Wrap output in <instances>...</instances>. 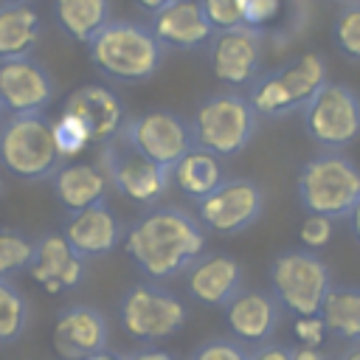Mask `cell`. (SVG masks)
Masks as SVG:
<instances>
[{
  "label": "cell",
  "instance_id": "6da1fadb",
  "mask_svg": "<svg viewBox=\"0 0 360 360\" xmlns=\"http://www.w3.org/2000/svg\"><path fill=\"white\" fill-rule=\"evenodd\" d=\"M121 248L146 281L166 284L172 278H183L205 253V228L197 214L158 202L143 208L127 225Z\"/></svg>",
  "mask_w": 360,
  "mask_h": 360
},
{
  "label": "cell",
  "instance_id": "7a4b0ae2",
  "mask_svg": "<svg viewBox=\"0 0 360 360\" xmlns=\"http://www.w3.org/2000/svg\"><path fill=\"white\" fill-rule=\"evenodd\" d=\"M87 56L93 68L115 84H138L152 79L166 56V48L149 22L110 20L90 42Z\"/></svg>",
  "mask_w": 360,
  "mask_h": 360
},
{
  "label": "cell",
  "instance_id": "3957f363",
  "mask_svg": "<svg viewBox=\"0 0 360 360\" xmlns=\"http://www.w3.org/2000/svg\"><path fill=\"white\" fill-rule=\"evenodd\" d=\"M127 115L124 98L112 87L82 84L65 98L62 115L53 121L59 149L70 160L87 146H104L118 138Z\"/></svg>",
  "mask_w": 360,
  "mask_h": 360
},
{
  "label": "cell",
  "instance_id": "277c9868",
  "mask_svg": "<svg viewBox=\"0 0 360 360\" xmlns=\"http://www.w3.org/2000/svg\"><path fill=\"white\" fill-rule=\"evenodd\" d=\"M53 121L45 112L3 115L0 121V166L28 183L51 180L65 163Z\"/></svg>",
  "mask_w": 360,
  "mask_h": 360
},
{
  "label": "cell",
  "instance_id": "5b68a950",
  "mask_svg": "<svg viewBox=\"0 0 360 360\" xmlns=\"http://www.w3.org/2000/svg\"><path fill=\"white\" fill-rule=\"evenodd\" d=\"M295 191L307 214L346 219L360 200V166L346 152H318L298 169Z\"/></svg>",
  "mask_w": 360,
  "mask_h": 360
},
{
  "label": "cell",
  "instance_id": "8992f818",
  "mask_svg": "<svg viewBox=\"0 0 360 360\" xmlns=\"http://www.w3.org/2000/svg\"><path fill=\"white\" fill-rule=\"evenodd\" d=\"M194 146L214 152L217 158H236L248 149L259 129V115L253 112L242 90H217L205 96L188 115Z\"/></svg>",
  "mask_w": 360,
  "mask_h": 360
},
{
  "label": "cell",
  "instance_id": "52a82bcc",
  "mask_svg": "<svg viewBox=\"0 0 360 360\" xmlns=\"http://www.w3.org/2000/svg\"><path fill=\"white\" fill-rule=\"evenodd\" d=\"M270 292L281 304L284 312L301 315H318L326 292L332 290V270L318 256V250L307 248H287L273 256L267 270Z\"/></svg>",
  "mask_w": 360,
  "mask_h": 360
},
{
  "label": "cell",
  "instance_id": "ba28073f",
  "mask_svg": "<svg viewBox=\"0 0 360 360\" xmlns=\"http://www.w3.org/2000/svg\"><path fill=\"white\" fill-rule=\"evenodd\" d=\"M121 329L138 343H160L183 332L188 312L180 295H174L166 284L138 281L124 290L118 301Z\"/></svg>",
  "mask_w": 360,
  "mask_h": 360
},
{
  "label": "cell",
  "instance_id": "9c48e42d",
  "mask_svg": "<svg viewBox=\"0 0 360 360\" xmlns=\"http://www.w3.org/2000/svg\"><path fill=\"white\" fill-rule=\"evenodd\" d=\"M298 115L321 152H343L360 138V96L343 82H326Z\"/></svg>",
  "mask_w": 360,
  "mask_h": 360
},
{
  "label": "cell",
  "instance_id": "30bf717a",
  "mask_svg": "<svg viewBox=\"0 0 360 360\" xmlns=\"http://www.w3.org/2000/svg\"><path fill=\"white\" fill-rule=\"evenodd\" d=\"M118 141L169 172L194 146L188 118L174 110H143L127 115Z\"/></svg>",
  "mask_w": 360,
  "mask_h": 360
},
{
  "label": "cell",
  "instance_id": "8fae6325",
  "mask_svg": "<svg viewBox=\"0 0 360 360\" xmlns=\"http://www.w3.org/2000/svg\"><path fill=\"white\" fill-rule=\"evenodd\" d=\"M98 163L110 180V188L141 208L158 205L172 186L169 169L146 160L143 155H138L118 138L98 146Z\"/></svg>",
  "mask_w": 360,
  "mask_h": 360
},
{
  "label": "cell",
  "instance_id": "7c38bea8",
  "mask_svg": "<svg viewBox=\"0 0 360 360\" xmlns=\"http://www.w3.org/2000/svg\"><path fill=\"white\" fill-rule=\"evenodd\" d=\"M264 214V188L253 177H225L211 194L197 200V219L205 233L236 236Z\"/></svg>",
  "mask_w": 360,
  "mask_h": 360
},
{
  "label": "cell",
  "instance_id": "4fadbf2b",
  "mask_svg": "<svg viewBox=\"0 0 360 360\" xmlns=\"http://www.w3.org/2000/svg\"><path fill=\"white\" fill-rule=\"evenodd\" d=\"M211 73L217 82L228 90H248L256 76L264 70V34L256 28H231V31H217L205 48Z\"/></svg>",
  "mask_w": 360,
  "mask_h": 360
},
{
  "label": "cell",
  "instance_id": "5bb4252c",
  "mask_svg": "<svg viewBox=\"0 0 360 360\" xmlns=\"http://www.w3.org/2000/svg\"><path fill=\"white\" fill-rule=\"evenodd\" d=\"M56 98V82L37 56L0 62V101L6 115L45 112Z\"/></svg>",
  "mask_w": 360,
  "mask_h": 360
},
{
  "label": "cell",
  "instance_id": "9a60e30c",
  "mask_svg": "<svg viewBox=\"0 0 360 360\" xmlns=\"http://www.w3.org/2000/svg\"><path fill=\"white\" fill-rule=\"evenodd\" d=\"M188 298L225 309L245 290V267L231 253H202L183 276Z\"/></svg>",
  "mask_w": 360,
  "mask_h": 360
},
{
  "label": "cell",
  "instance_id": "2e32d148",
  "mask_svg": "<svg viewBox=\"0 0 360 360\" xmlns=\"http://www.w3.org/2000/svg\"><path fill=\"white\" fill-rule=\"evenodd\" d=\"M110 343V321L98 307L73 304L56 315L53 349L62 360H84Z\"/></svg>",
  "mask_w": 360,
  "mask_h": 360
},
{
  "label": "cell",
  "instance_id": "e0dca14e",
  "mask_svg": "<svg viewBox=\"0 0 360 360\" xmlns=\"http://www.w3.org/2000/svg\"><path fill=\"white\" fill-rule=\"evenodd\" d=\"M124 231H127V225L121 222V217H118L107 202H98V205L84 208V211L68 214L65 228H62L68 245H70L84 262L104 259V256H110L115 248H121Z\"/></svg>",
  "mask_w": 360,
  "mask_h": 360
},
{
  "label": "cell",
  "instance_id": "ac0fdd59",
  "mask_svg": "<svg viewBox=\"0 0 360 360\" xmlns=\"http://www.w3.org/2000/svg\"><path fill=\"white\" fill-rule=\"evenodd\" d=\"M84 267L87 262L68 245L65 233L48 231L34 239V256L25 273L48 292H65L84 281Z\"/></svg>",
  "mask_w": 360,
  "mask_h": 360
},
{
  "label": "cell",
  "instance_id": "d6986e66",
  "mask_svg": "<svg viewBox=\"0 0 360 360\" xmlns=\"http://www.w3.org/2000/svg\"><path fill=\"white\" fill-rule=\"evenodd\" d=\"M281 315L284 309L270 290H242L225 307V323L231 329V338H236L248 349L270 343L281 326Z\"/></svg>",
  "mask_w": 360,
  "mask_h": 360
},
{
  "label": "cell",
  "instance_id": "ffe728a7",
  "mask_svg": "<svg viewBox=\"0 0 360 360\" xmlns=\"http://www.w3.org/2000/svg\"><path fill=\"white\" fill-rule=\"evenodd\" d=\"M149 28L166 51H205L214 28L205 20L200 0H174L149 17Z\"/></svg>",
  "mask_w": 360,
  "mask_h": 360
},
{
  "label": "cell",
  "instance_id": "44dd1931",
  "mask_svg": "<svg viewBox=\"0 0 360 360\" xmlns=\"http://www.w3.org/2000/svg\"><path fill=\"white\" fill-rule=\"evenodd\" d=\"M48 183H51L56 202L65 208V214H76L90 205L107 202V194H110V180L98 158L96 160H65Z\"/></svg>",
  "mask_w": 360,
  "mask_h": 360
},
{
  "label": "cell",
  "instance_id": "7402d4cb",
  "mask_svg": "<svg viewBox=\"0 0 360 360\" xmlns=\"http://www.w3.org/2000/svg\"><path fill=\"white\" fill-rule=\"evenodd\" d=\"M39 37L42 20L31 3H0V62L34 56Z\"/></svg>",
  "mask_w": 360,
  "mask_h": 360
},
{
  "label": "cell",
  "instance_id": "603a6c76",
  "mask_svg": "<svg viewBox=\"0 0 360 360\" xmlns=\"http://www.w3.org/2000/svg\"><path fill=\"white\" fill-rule=\"evenodd\" d=\"M51 11L65 37L87 45L112 20V0H53Z\"/></svg>",
  "mask_w": 360,
  "mask_h": 360
},
{
  "label": "cell",
  "instance_id": "cb8c5ba5",
  "mask_svg": "<svg viewBox=\"0 0 360 360\" xmlns=\"http://www.w3.org/2000/svg\"><path fill=\"white\" fill-rule=\"evenodd\" d=\"M225 166L222 158H217L214 152L202 149V146H191L177 166L172 169V183L188 197V200H202L205 194H211L222 180H225Z\"/></svg>",
  "mask_w": 360,
  "mask_h": 360
},
{
  "label": "cell",
  "instance_id": "d4e9b609",
  "mask_svg": "<svg viewBox=\"0 0 360 360\" xmlns=\"http://www.w3.org/2000/svg\"><path fill=\"white\" fill-rule=\"evenodd\" d=\"M318 315L323 318L326 335L343 343H357L360 340V284H332Z\"/></svg>",
  "mask_w": 360,
  "mask_h": 360
},
{
  "label": "cell",
  "instance_id": "484cf974",
  "mask_svg": "<svg viewBox=\"0 0 360 360\" xmlns=\"http://www.w3.org/2000/svg\"><path fill=\"white\" fill-rule=\"evenodd\" d=\"M301 11L304 0H242L245 25L264 34V39L273 34L278 37L281 31H295V25L301 22Z\"/></svg>",
  "mask_w": 360,
  "mask_h": 360
},
{
  "label": "cell",
  "instance_id": "4316f807",
  "mask_svg": "<svg viewBox=\"0 0 360 360\" xmlns=\"http://www.w3.org/2000/svg\"><path fill=\"white\" fill-rule=\"evenodd\" d=\"M28 329V298L14 278H0V346L17 343Z\"/></svg>",
  "mask_w": 360,
  "mask_h": 360
},
{
  "label": "cell",
  "instance_id": "83f0119b",
  "mask_svg": "<svg viewBox=\"0 0 360 360\" xmlns=\"http://www.w3.org/2000/svg\"><path fill=\"white\" fill-rule=\"evenodd\" d=\"M332 45L346 62L360 65V0L338 8L332 22Z\"/></svg>",
  "mask_w": 360,
  "mask_h": 360
},
{
  "label": "cell",
  "instance_id": "f1b7e54d",
  "mask_svg": "<svg viewBox=\"0 0 360 360\" xmlns=\"http://www.w3.org/2000/svg\"><path fill=\"white\" fill-rule=\"evenodd\" d=\"M34 256V239L20 231H0V278H14L28 270Z\"/></svg>",
  "mask_w": 360,
  "mask_h": 360
},
{
  "label": "cell",
  "instance_id": "f546056e",
  "mask_svg": "<svg viewBox=\"0 0 360 360\" xmlns=\"http://www.w3.org/2000/svg\"><path fill=\"white\" fill-rule=\"evenodd\" d=\"M186 360H250V349L236 338H208L197 343Z\"/></svg>",
  "mask_w": 360,
  "mask_h": 360
},
{
  "label": "cell",
  "instance_id": "4dcf8cb0",
  "mask_svg": "<svg viewBox=\"0 0 360 360\" xmlns=\"http://www.w3.org/2000/svg\"><path fill=\"white\" fill-rule=\"evenodd\" d=\"M205 20L211 22L214 34L217 31H231V28H242L245 25V14H242V0H200Z\"/></svg>",
  "mask_w": 360,
  "mask_h": 360
},
{
  "label": "cell",
  "instance_id": "1f68e13d",
  "mask_svg": "<svg viewBox=\"0 0 360 360\" xmlns=\"http://www.w3.org/2000/svg\"><path fill=\"white\" fill-rule=\"evenodd\" d=\"M332 219L326 217H318V214H307V219L301 222V231H298V239H301V248L307 250H321L326 248V242L332 239Z\"/></svg>",
  "mask_w": 360,
  "mask_h": 360
},
{
  "label": "cell",
  "instance_id": "d6a6232c",
  "mask_svg": "<svg viewBox=\"0 0 360 360\" xmlns=\"http://www.w3.org/2000/svg\"><path fill=\"white\" fill-rule=\"evenodd\" d=\"M292 332H295L301 346H321L323 338H326V326H323L321 315H301V318H295Z\"/></svg>",
  "mask_w": 360,
  "mask_h": 360
},
{
  "label": "cell",
  "instance_id": "836d02e7",
  "mask_svg": "<svg viewBox=\"0 0 360 360\" xmlns=\"http://www.w3.org/2000/svg\"><path fill=\"white\" fill-rule=\"evenodd\" d=\"M250 360H292V346H284V343H262V346H253L250 349Z\"/></svg>",
  "mask_w": 360,
  "mask_h": 360
},
{
  "label": "cell",
  "instance_id": "e575fe53",
  "mask_svg": "<svg viewBox=\"0 0 360 360\" xmlns=\"http://www.w3.org/2000/svg\"><path fill=\"white\" fill-rule=\"evenodd\" d=\"M124 360H177L172 352L166 349H158V346H143V349H135L129 354H124Z\"/></svg>",
  "mask_w": 360,
  "mask_h": 360
},
{
  "label": "cell",
  "instance_id": "d590c367",
  "mask_svg": "<svg viewBox=\"0 0 360 360\" xmlns=\"http://www.w3.org/2000/svg\"><path fill=\"white\" fill-rule=\"evenodd\" d=\"M292 360H332L321 346H292Z\"/></svg>",
  "mask_w": 360,
  "mask_h": 360
},
{
  "label": "cell",
  "instance_id": "8d00e7d4",
  "mask_svg": "<svg viewBox=\"0 0 360 360\" xmlns=\"http://www.w3.org/2000/svg\"><path fill=\"white\" fill-rule=\"evenodd\" d=\"M346 219H349V231H352V236H354V242L360 245V200L354 202V208L349 211V217H346Z\"/></svg>",
  "mask_w": 360,
  "mask_h": 360
},
{
  "label": "cell",
  "instance_id": "74e56055",
  "mask_svg": "<svg viewBox=\"0 0 360 360\" xmlns=\"http://www.w3.org/2000/svg\"><path fill=\"white\" fill-rule=\"evenodd\" d=\"M169 3H174V0H135V6H138L141 11H146L149 17H152L155 11H160V8H166Z\"/></svg>",
  "mask_w": 360,
  "mask_h": 360
},
{
  "label": "cell",
  "instance_id": "f35d334b",
  "mask_svg": "<svg viewBox=\"0 0 360 360\" xmlns=\"http://www.w3.org/2000/svg\"><path fill=\"white\" fill-rule=\"evenodd\" d=\"M332 360H360V340L357 343H346L338 354H332Z\"/></svg>",
  "mask_w": 360,
  "mask_h": 360
},
{
  "label": "cell",
  "instance_id": "ab89813d",
  "mask_svg": "<svg viewBox=\"0 0 360 360\" xmlns=\"http://www.w3.org/2000/svg\"><path fill=\"white\" fill-rule=\"evenodd\" d=\"M84 360H124V354H118V352H110V349H101V352H96V354L84 357Z\"/></svg>",
  "mask_w": 360,
  "mask_h": 360
},
{
  "label": "cell",
  "instance_id": "60d3db41",
  "mask_svg": "<svg viewBox=\"0 0 360 360\" xmlns=\"http://www.w3.org/2000/svg\"><path fill=\"white\" fill-rule=\"evenodd\" d=\"M6 194V183H3V174H0V197Z\"/></svg>",
  "mask_w": 360,
  "mask_h": 360
},
{
  "label": "cell",
  "instance_id": "b9f144b4",
  "mask_svg": "<svg viewBox=\"0 0 360 360\" xmlns=\"http://www.w3.org/2000/svg\"><path fill=\"white\" fill-rule=\"evenodd\" d=\"M0 3H34V0H0Z\"/></svg>",
  "mask_w": 360,
  "mask_h": 360
},
{
  "label": "cell",
  "instance_id": "7bdbcfd3",
  "mask_svg": "<svg viewBox=\"0 0 360 360\" xmlns=\"http://www.w3.org/2000/svg\"><path fill=\"white\" fill-rule=\"evenodd\" d=\"M3 115H6V110H3V101H0V121H3Z\"/></svg>",
  "mask_w": 360,
  "mask_h": 360
},
{
  "label": "cell",
  "instance_id": "ee69618b",
  "mask_svg": "<svg viewBox=\"0 0 360 360\" xmlns=\"http://www.w3.org/2000/svg\"><path fill=\"white\" fill-rule=\"evenodd\" d=\"M338 3H340V6H346V3H354V0H338Z\"/></svg>",
  "mask_w": 360,
  "mask_h": 360
}]
</instances>
